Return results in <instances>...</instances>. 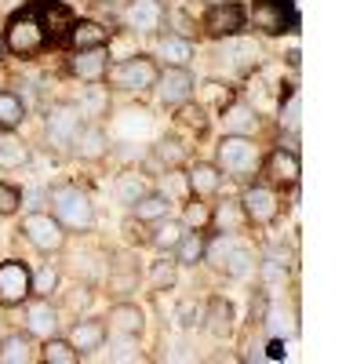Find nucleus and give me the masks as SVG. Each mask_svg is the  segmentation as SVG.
<instances>
[{
    "label": "nucleus",
    "instance_id": "obj_50",
    "mask_svg": "<svg viewBox=\"0 0 364 364\" xmlns=\"http://www.w3.org/2000/svg\"><path fill=\"white\" fill-rule=\"evenodd\" d=\"M277 4H288V0H277Z\"/></svg>",
    "mask_w": 364,
    "mask_h": 364
},
{
    "label": "nucleus",
    "instance_id": "obj_9",
    "mask_svg": "<svg viewBox=\"0 0 364 364\" xmlns=\"http://www.w3.org/2000/svg\"><path fill=\"white\" fill-rule=\"evenodd\" d=\"M164 22H168V11H164L161 0H132V4L124 8V26L132 29V33H139V37L161 33Z\"/></svg>",
    "mask_w": 364,
    "mask_h": 364
},
{
    "label": "nucleus",
    "instance_id": "obj_23",
    "mask_svg": "<svg viewBox=\"0 0 364 364\" xmlns=\"http://www.w3.org/2000/svg\"><path fill=\"white\" fill-rule=\"evenodd\" d=\"M190 226L186 223H182V219H157L154 223V230H149V237H146V245L149 248H157L161 255L164 252H175V245H178V240H182V233H186Z\"/></svg>",
    "mask_w": 364,
    "mask_h": 364
},
{
    "label": "nucleus",
    "instance_id": "obj_24",
    "mask_svg": "<svg viewBox=\"0 0 364 364\" xmlns=\"http://www.w3.org/2000/svg\"><path fill=\"white\" fill-rule=\"evenodd\" d=\"M149 193V182H146V175L139 171V168H128V171H120L117 175V182H113V197L124 204V208H132L139 197H146Z\"/></svg>",
    "mask_w": 364,
    "mask_h": 364
},
{
    "label": "nucleus",
    "instance_id": "obj_16",
    "mask_svg": "<svg viewBox=\"0 0 364 364\" xmlns=\"http://www.w3.org/2000/svg\"><path fill=\"white\" fill-rule=\"evenodd\" d=\"M204 328H208L215 339H230V336H233V328H237V314H233V302H230L226 295H211V299H208Z\"/></svg>",
    "mask_w": 364,
    "mask_h": 364
},
{
    "label": "nucleus",
    "instance_id": "obj_32",
    "mask_svg": "<svg viewBox=\"0 0 364 364\" xmlns=\"http://www.w3.org/2000/svg\"><path fill=\"white\" fill-rule=\"evenodd\" d=\"M26 120V102L15 91H0V132H11Z\"/></svg>",
    "mask_w": 364,
    "mask_h": 364
},
{
    "label": "nucleus",
    "instance_id": "obj_8",
    "mask_svg": "<svg viewBox=\"0 0 364 364\" xmlns=\"http://www.w3.org/2000/svg\"><path fill=\"white\" fill-rule=\"evenodd\" d=\"M33 295V273L22 259L0 262V306H22Z\"/></svg>",
    "mask_w": 364,
    "mask_h": 364
},
{
    "label": "nucleus",
    "instance_id": "obj_11",
    "mask_svg": "<svg viewBox=\"0 0 364 364\" xmlns=\"http://www.w3.org/2000/svg\"><path fill=\"white\" fill-rule=\"evenodd\" d=\"M240 211H245V219L252 226H269L281 215V200L269 186H248L245 197H240Z\"/></svg>",
    "mask_w": 364,
    "mask_h": 364
},
{
    "label": "nucleus",
    "instance_id": "obj_37",
    "mask_svg": "<svg viewBox=\"0 0 364 364\" xmlns=\"http://www.w3.org/2000/svg\"><path fill=\"white\" fill-rule=\"evenodd\" d=\"M182 157H186V149H182L175 139H161L154 146V164H164V168H178Z\"/></svg>",
    "mask_w": 364,
    "mask_h": 364
},
{
    "label": "nucleus",
    "instance_id": "obj_45",
    "mask_svg": "<svg viewBox=\"0 0 364 364\" xmlns=\"http://www.w3.org/2000/svg\"><path fill=\"white\" fill-rule=\"evenodd\" d=\"M168 18H171V22L178 26V37H186V41H190V37L197 33V22H190V15H182V11H171Z\"/></svg>",
    "mask_w": 364,
    "mask_h": 364
},
{
    "label": "nucleus",
    "instance_id": "obj_18",
    "mask_svg": "<svg viewBox=\"0 0 364 364\" xmlns=\"http://www.w3.org/2000/svg\"><path fill=\"white\" fill-rule=\"evenodd\" d=\"M73 157L77 161H102L106 154H109V139H106V128H99V124H84L80 132H77V139H73Z\"/></svg>",
    "mask_w": 364,
    "mask_h": 364
},
{
    "label": "nucleus",
    "instance_id": "obj_40",
    "mask_svg": "<svg viewBox=\"0 0 364 364\" xmlns=\"http://www.w3.org/2000/svg\"><path fill=\"white\" fill-rule=\"evenodd\" d=\"M302 99H299V91H291V95H288V102L281 106V128H288L291 135L299 132V124H302Z\"/></svg>",
    "mask_w": 364,
    "mask_h": 364
},
{
    "label": "nucleus",
    "instance_id": "obj_25",
    "mask_svg": "<svg viewBox=\"0 0 364 364\" xmlns=\"http://www.w3.org/2000/svg\"><path fill=\"white\" fill-rule=\"evenodd\" d=\"M70 44H73V51H87V48H106L109 44V29L102 26V22H73V29H70V37H66Z\"/></svg>",
    "mask_w": 364,
    "mask_h": 364
},
{
    "label": "nucleus",
    "instance_id": "obj_17",
    "mask_svg": "<svg viewBox=\"0 0 364 364\" xmlns=\"http://www.w3.org/2000/svg\"><path fill=\"white\" fill-rule=\"evenodd\" d=\"M109 70V51L106 48H87V51H77L73 63H70V73L87 80V84H99Z\"/></svg>",
    "mask_w": 364,
    "mask_h": 364
},
{
    "label": "nucleus",
    "instance_id": "obj_7",
    "mask_svg": "<svg viewBox=\"0 0 364 364\" xmlns=\"http://www.w3.org/2000/svg\"><path fill=\"white\" fill-rule=\"evenodd\" d=\"M80 128H84V113L77 102H55L44 117V135H48V146L55 149H70Z\"/></svg>",
    "mask_w": 364,
    "mask_h": 364
},
{
    "label": "nucleus",
    "instance_id": "obj_36",
    "mask_svg": "<svg viewBox=\"0 0 364 364\" xmlns=\"http://www.w3.org/2000/svg\"><path fill=\"white\" fill-rule=\"evenodd\" d=\"M175 273H178V262L168 259V252H164V259L154 262V269H149V284L157 291H168V288H175Z\"/></svg>",
    "mask_w": 364,
    "mask_h": 364
},
{
    "label": "nucleus",
    "instance_id": "obj_4",
    "mask_svg": "<svg viewBox=\"0 0 364 364\" xmlns=\"http://www.w3.org/2000/svg\"><path fill=\"white\" fill-rule=\"evenodd\" d=\"M204 259L208 262H215L226 277H248V273L255 269V259L245 245H237L233 233H219L215 240H208V248H204Z\"/></svg>",
    "mask_w": 364,
    "mask_h": 364
},
{
    "label": "nucleus",
    "instance_id": "obj_47",
    "mask_svg": "<svg viewBox=\"0 0 364 364\" xmlns=\"http://www.w3.org/2000/svg\"><path fill=\"white\" fill-rule=\"evenodd\" d=\"M22 200H29V208H41L48 204V193H22Z\"/></svg>",
    "mask_w": 364,
    "mask_h": 364
},
{
    "label": "nucleus",
    "instance_id": "obj_2",
    "mask_svg": "<svg viewBox=\"0 0 364 364\" xmlns=\"http://www.w3.org/2000/svg\"><path fill=\"white\" fill-rule=\"evenodd\" d=\"M262 157L259 146L252 142V135H223L219 149H215V168L226 171L230 178H252L259 171Z\"/></svg>",
    "mask_w": 364,
    "mask_h": 364
},
{
    "label": "nucleus",
    "instance_id": "obj_33",
    "mask_svg": "<svg viewBox=\"0 0 364 364\" xmlns=\"http://www.w3.org/2000/svg\"><path fill=\"white\" fill-rule=\"evenodd\" d=\"M48 364H77L80 360V353L73 350V343L70 339H58V336H51V339H44V353H41Z\"/></svg>",
    "mask_w": 364,
    "mask_h": 364
},
{
    "label": "nucleus",
    "instance_id": "obj_31",
    "mask_svg": "<svg viewBox=\"0 0 364 364\" xmlns=\"http://www.w3.org/2000/svg\"><path fill=\"white\" fill-rule=\"evenodd\" d=\"M255 26L262 33H284V4H277V0L255 4Z\"/></svg>",
    "mask_w": 364,
    "mask_h": 364
},
{
    "label": "nucleus",
    "instance_id": "obj_41",
    "mask_svg": "<svg viewBox=\"0 0 364 364\" xmlns=\"http://www.w3.org/2000/svg\"><path fill=\"white\" fill-rule=\"evenodd\" d=\"M211 219L223 223L226 233H237L240 223H248V219H245V211H240V204H226V208H219V211H211Z\"/></svg>",
    "mask_w": 364,
    "mask_h": 364
},
{
    "label": "nucleus",
    "instance_id": "obj_3",
    "mask_svg": "<svg viewBox=\"0 0 364 364\" xmlns=\"http://www.w3.org/2000/svg\"><path fill=\"white\" fill-rule=\"evenodd\" d=\"M44 44H48V37H44V26H41L33 4L22 8L18 15H11V22L4 29V48L8 51H15V55H37Z\"/></svg>",
    "mask_w": 364,
    "mask_h": 364
},
{
    "label": "nucleus",
    "instance_id": "obj_6",
    "mask_svg": "<svg viewBox=\"0 0 364 364\" xmlns=\"http://www.w3.org/2000/svg\"><path fill=\"white\" fill-rule=\"evenodd\" d=\"M29 245H33L41 255H55L66 248V230L58 226V219L51 215V211H29V215L22 219V230H18Z\"/></svg>",
    "mask_w": 364,
    "mask_h": 364
},
{
    "label": "nucleus",
    "instance_id": "obj_30",
    "mask_svg": "<svg viewBox=\"0 0 364 364\" xmlns=\"http://www.w3.org/2000/svg\"><path fill=\"white\" fill-rule=\"evenodd\" d=\"M168 193H154L149 190L146 197H139L135 204H132V215L139 219V223H157V219H164L168 215Z\"/></svg>",
    "mask_w": 364,
    "mask_h": 364
},
{
    "label": "nucleus",
    "instance_id": "obj_21",
    "mask_svg": "<svg viewBox=\"0 0 364 364\" xmlns=\"http://www.w3.org/2000/svg\"><path fill=\"white\" fill-rule=\"evenodd\" d=\"M186 186H190V197H215L223 186V171L208 161H197L186 171Z\"/></svg>",
    "mask_w": 364,
    "mask_h": 364
},
{
    "label": "nucleus",
    "instance_id": "obj_46",
    "mask_svg": "<svg viewBox=\"0 0 364 364\" xmlns=\"http://www.w3.org/2000/svg\"><path fill=\"white\" fill-rule=\"evenodd\" d=\"M266 310H269V295H266V291H259V295L252 299V324H262Z\"/></svg>",
    "mask_w": 364,
    "mask_h": 364
},
{
    "label": "nucleus",
    "instance_id": "obj_5",
    "mask_svg": "<svg viewBox=\"0 0 364 364\" xmlns=\"http://www.w3.org/2000/svg\"><path fill=\"white\" fill-rule=\"evenodd\" d=\"M157 77H161L157 63L146 58V55H128V58H120L117 66L106 70V80L117 91H146V87L157 84Z\"/></svg>",
    "mask_w": 364,
    "mask_h": 364
},
{
    "label": "nucleus",
    "instance_id": "obj_42",
    "mask_svg": "<svg viewBox=\"0 0 364 364\" xmlns=\"http://www.w3.org/2000/svg\"><path fill=\"white\" fill-rule=\"evenodd\" d=\"M18 204H22V193L8 186V182H0V215H15Z\"/></svg>",
    "mask_w": 364,
    "mask_h": 364
},
{
    "label": "nucleus",
    "instance_id": "obj_27",
    "mask_svg": "<svg viewBox=\"0 0 364 364\" xmlns=\"http://www.w3.org/2000/svg\"><path fill=\"white\" fill-rule=\"evenodd\" d=\"M0 360L4 364H29L33 360V336L29 331H11L0 339Z\"/></svg>",
    "mask_w": 364,
    "mask_h": 364
},
{
    "label": "nucleus",
    "instance_id": "obj_29",
    "mask_svg": "<svg viewBox=\"0 0 364 364\" xmlns=\"http://www.w3.org/2000/svg\"><path fill=\"white\" fill-rule=\"evenodd\" d=\"M204 248H208L204 230H186L182 240L175 245V262L178 266H197V262H204Z\"/></svg>",
    "mask_w": 364,
    "mask_h": 364
},
{
    "label": "nucleus",
    "instance_id": "obj_10",
    "mask_svg": "<svg viewBox=\"0 0 364 364\" xmlns=\"http://www.w3.org/2000/svg\"><path fill=\"white\" fill-rule=\"evenodd\" d=\"M200 29H204L208 37H215V41L237 37L240 29H245V8L233 4V0H226V4H211L208 15L200 18Z\"/></svg>",
    "mask_w": 364,
    "mask_h": 364
},
{
    "label": "nucleus",
    "instance_id": "obj_20",
    "mask_svg": "<svg viewBox=\"0 0 364 364\" xmlns=\"http://www.w3.org/2000/svg\"><path fill=\"white\" fill-rule=\"evenodd\" d=\"M106 321H109L113 336H132V339H139L142 328H146V317H142V310L135 306V302H117Z\"/></svg>",
    "mask_w": 364,
    "mask_h": 364
},
{
    "label": "nucleus",
    "instance_id": "obj_39",
    "mask_svg": "<svg viewBox=\"0 0 364 364\" xmlns=\"http://www.w3.org/2000/svg\"><path fill=\"white\" fill-rule=\"evenodd\" d=\"M55 288H58V266H55V262H44V266L33 273V291L44 295V299H51Z\"/></svg>",
    "mask_w": 364,
    "mask_h": 364
},
{
    "label": "nucleus",
    "instance_id": "obj_44",
    "mask_svg": "<svg viewBox=\"0 0 364 364\" xmlns=\"http://www.w3.org/2000/svg\"><path fill=\"white\" fill-rule=\"evenodd\" d=\"M211 223V211L204 208V204H190L186 208V226H197V230H204Z\"/></svg>",
    "mask_w": 364,
    "mask_h": 364
},
{
    "label": "nucleus",
    "instance_id": "obj_34",
    "mask_svg": "<svg viewBox=\"0 0 364 364\" xmlns=\"http://www.w3.org/2000/svg\"><path fill=\"white\" fill-rule=\"evenodd\" d=\"M204 310H208V302H197V299H182L178 306H175V321H178V328H186V331H193V328H204Z\"/></svg>",
    "mask_w": 364,
    "mask_h": 364
},
{
    "label": "nucleus",
    "instance_id": "obj_22",
    "mask_svg": "<svg viewBox=\"0 0 364 364\" xmlns=\"http://www.w3.org/2000/svg\"><path fill=\"white\" fill-rule=\"evenodd\" d=\"M70 343H73V350H77L80 357L102 350V346H106V324H102V321H77V324L70 328Z\"/></svg>",
    "mask_w": 364,
    "mask_h": 364
},
{
    "label": "nucleus",
    "instance_id": "obj_38",
    "mask_svg": "<svg viewBox=\"0 0 364 364\" xmlns=\"http://www.w3.org/2000/svg\"><path fill=\"white\" fill-rule=\"evenodd\" d=\"M262 277H266V284H277V281H284V277H288V259H284L277 248H269V252H266Z\"/></svg>",
    "mask_w": 364,
    "mask_h": 364
},
{
    "label": "nucleus",
    "instance_id": "obj_48",
    "mask_svg": "<svg viewBox=\"0 0 364 364\" xmlns=\"http://www.w3.org/2000/svg\"><path fill=\"white\" fill-rule=\"evenodd\" d=\"M269 357H273V360H281V357H284V343H281V339H273V343H269Z\"/></svg>",
    "mask_w": 364,
    "mask_h": 364
},
{
    "label": "nucleus",
    "instance_id": "obj_49",
    "mask_svg": "<svg viewBox=\"0 0 364 364\" xmlns=\"http://www.w3.org/2000/svg\"><path fill=\"white\" fill-rule=\"evenodd\" d=\"M204 4H208V8H211V4H226V0H204Z\"/></svg>",
    "mask_w": 364,
    "mask_h": 364
},
{
    "label": "nucleus",
    "instance_id": "obj_26",
    "mask_svg": "<svg viewBox=\"0 0 364 364\" xmlns=\"http://www.w3.org/2000/svg\"><path fill=\"white\" fill-rule=\"evenodd\" d=\"M157 58H164L168 66H190L193 41L178 37V33H161V41H157Z\"/></svg>",
    "mask_w": 364,
    "mask_h": 364
},
{
    "label": "nucleus",
    "instance_id": "obj_12",
    "mask_svg": "<svg viewBox=\"0 0 364 364\" xmlns=\"http://www.w3.org/2000/svg\"><path fill=\"white\" fill-rule=\"evenodd\" d=\"M157 99L164 102V106H186L190 102V95H193V73L186 70V66H168L161 77H157Z\"/></svg>",
    "mask_w": 364,
    "mask_h": 364
},
{
    "label": "nucleus",
    "instance_id": "obj_1",
    "mask_svg": "<svg viewBox=\"0 0 364 364\" xmlns=\"http://www.w3.org/2000/svg\"><path fill=\"white\" fill-rule=\"evenodd\" d=\"M48 204H51V215L58 219L66 233H87L95 226V204L91 197L73 186V182H58V186L48 190Z\"/></svg>",
    "mask_w": 364,
    "mask_h": 364
},
{
    "label": "nucleus",
    "instance_id": "obj_28",
    "mask_svg": "<svg viewBox=\"0 0 364 364\" xmlns=\"http://www.w3.org/2000/svg\"><path fill=\"white\" fill-rule=\"evenodd\" d=\"M26 164H29V146L11 132H0V171H15Z\"/></svg>",
    "mask_w": 364,
    "mask_h": 364
},
{
    "label": "nucleus",
    "instance_id": "obj_43",
    "mask_svg": "<svg viewBox=\"0 0 364 364\" xmlns=\"http://www.w3.org/2000/svg\"><path fill=\"white\" fill-rule=\"evenodd\" d=\"M109 360H139V350L132 346V336H120V343L109 350Z\"/></svg>",
    "mask_w": 364,
    "mask_h": 364
},
{
    "label": "nucleus",
    "instance_id": "obj_13",
    "mask_svg": "<svg viewBox=\"0 0 364 364\" xmlns=\"http://www.w3.org/2000/svg\"><path fill=\"white\" fill-rule=\"evenodd\" d=\"M33 11H37V18H41V26H44V37H51V44H55V41H66L70 29H73V22H77L73 11L63 4V0H37Z\"/></svg>",
    "mask_w": 364,
    "mask_h": 364
},
{
    "label": "nucleus",
    "instance_id": "obj_35",
    "mask_svg": "<svg viewBox=\"0 0 364 364\" xmlns=\"http://www.w3.org/2000/svg\"><path fill=\"white\" fill-rule=\"evenodd\" d=\"M135 284H139V269H132V266H124V262L109 266V291L128 295V291H135Z\"/></svg>",
    "mask_w": 364,
    "mask_h": 364
},
{
    "label": "nucleus",
    "instance_id": "obj_19",
    "mask_svg": "<svg viewBox=\"0 0 364 364\" xmlns=\"http://www.w3.org/2000/svg\"><path fill=\"white\" fill-rule=\"evenodd\" d=\"M219 120H223V132L226 135H252L259 128V117L248 102H226L219 109Z\"/></svg>",
    "mask_w": 364,
    "mask_h": 364
},
{
    "label": "nucleus",
    "instance_id": "obj_15",
    "mask_svg": "<svg viewBox=\"0 0 364 364\" xmlns=\"http://www.w3.org/2000/svg\"><path fill=\"white\" fill-rule=\"evenodd\" d=\"M273 186H299V175H302V164H299V154L295 149H273L269 161L259 164Z\"/></svg>",
    "mask_w": 364,
    "mask_h": 364
},
{
    "label": "nucleus",
    "instance_id": "obj_14",
    "mask_svg": "<svg viewBox=\"0 0 364 364\" xmlns=\"http://www.w3.org/2000/svg\"><path fill=\"white\" fill-rule=\"evenodd\" d=\"M26 331L37 339H51L58 331V310L51 306V299H26Z\"/></svg>",
    "mask_w": 364,
    "mask_h": 364
}]
</instances>
